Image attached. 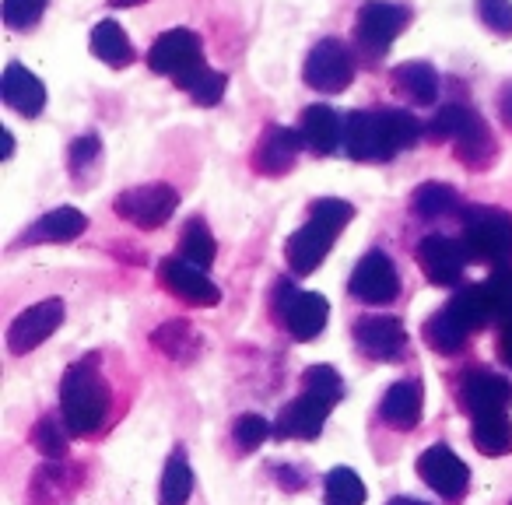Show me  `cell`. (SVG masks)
<instances>
[{
  "label": "cell",
  "mask_w": 512,
  "mask_h": 505,
  "mask_svg": "<svg viewBox=\"0 0 512 505\" xmlns=\"http://www.w3.org/2000/svg\"><path fill=\"white\" fill-rule=\"evenodd\" d=\"M467 249L463 242L449 239V235H425L418 242V264L425 271V278L439 288H453L460 285L463 267H467Z\"/></svg>",
  "instance_id": "7c38bea8"
},
{
  "label": "cell",
  "mask_w": 512,
  "mask_h": 505,
  "mask_svg": "<svg viewBox=\"0 0 512 505\" xmlns=\"http://www.w3.org/2000/svg\"><path fill=\"white\" fill-rule=\"evenodd\" d=\"M278 316L295 341H313V337H320L323 327H327L330 306L323 295L299 292V288H292L288 281H281L278 285Z\"/></svg>",
  "instance_id": "52a82bcc"
},
{
  "label": "cell",
  "mask_w": 512,
  "mask_h": 505,
  "mask_svg": "<svg viewBox=\"0 0 512 505\" xmlns=\"http://www.w3.org/2000/svg\"><path fill=\"white\" fill-rule=\"evenodd\" d=\"M193 495V470L186 463V453L176 449V453L165 460L162 470V488H158V502L162 505H186Z\"/></svg>",
  "instance_id": "f546056e"
},
{
  "label": "cell",
  "mask_w": 512,
  "mask_h": 505,
  "mask_svg": "<svg viewBox=\"0 0 512 505\" xmlns=\"http://www.w3.org/2000/svg\"><path fill=\"white\" fill-rule=\"evenodd\" d=\"M176 207H179V193L169 183L134 186V190L116 197V214L134 221L137 228H148V232L151 228H162L176 214Z\"/></svg>",
  "instance_id": "9c48e42d"
},
{
  "label": "cell",
  "mask_w": 512,
  "mask_h": 505,
  "mask_svg": "<svg viewBox=\"0 0 512 505\" xmlns=\"http://www.w3.org/2000/svg\"><path fill=\"white\" fill-rule=\"evenodd\" d=\"M60 323H64V302L60 299H46L39 306L25 309L8 327V351L11 355H29L43 341H50L53 330H60Z\"/></svg>",
  "instance_id": "4fadbf2b"
},
{
  "label": "cell",
  "mask_w": 512,
  "mask_h": 505,
  "mask_svg": "<svg viewBox=\"0 0 512 505\" xmlns=\"http://www.w3.org/2000/svg\"><path fill=\"white\" fill-rule=\"evenodd\" d=\"M88 228V218L78 207H57V211L43 214L29 232L22 235V242H71Z\"/></svg>",
  "instance_id": "cb8c5ba5"
},
{
  "label": "cell",
  "mask_w": 512,
  "mask_h": 505,
  "mask_svg": "<svg viewBox=\"0 0 512 505\" xmlns=\"http://www.w3.org/2000/svg\"><path fill=\"white\" fill-rule=\"evenodd\" d=\"M158 281H162L172 295L190 302V306H218L221 302L218 285L207 278V271H200V267L186 264V260H179V257H169L158 264Z\"/></svg>",
  "instance_id": "9a60e30c"
},
{
  "label": "cell",
  "mask_w": 512,
  "mask_h": 505,
  "mask_svg": "<svg viewBox=\"0 0 512 505\" xmlns=\"http://www.w3.org/2000/svg\"><path fill=\"white\" fill-rule=\"evenodd\" d=\"M179 260H186V264L200 267V271H207V267L214 264V253H218V242H214V235L207 232V225L200 218L186 221L183 235H179Z\"/></svg>",
  "instance_id": "4dcf8cb0"
},
{
  "label": "cell",
  "mask_w": 512,
  "mask_h": 505,
  "mask_svg": "<svg viewBox=\"0 0 512 505\" xmlns=\"http://www.w3.org/2000/svg\"><path fill=\"white\" fill-rule=\"evenodd\" d=\"M274 474H278V484L285 491H299V488H306V481H302V474L295 467H278L274 470Z\"/></svg>",
  "instance_id": "ee69618b"
},
{
  "label": "cell",
  "mask_w": 512,
  "mask_h": 505,
  "mask_svg": "<svg viewBox=\"0 0 512 505\" xmlns=\"http://www.w3.org/2000/svg\"><path fill=\"white\" fill-rule=\"evenodd\" d=\"M348 288L358 302H365V306H390V302L400 295V274L383 249H372V253H365V257L355 264Z\"/></svg>",
  "instance_id": "ba28073f"
},
{
  "label": "cell",
  "mask_w": 512,
  "mask_h": 505,
  "mask_svg": "<svg viewBox=\"0 0 512 505\" xmlns=\"http://www.w3.org/2000/svg\"><path fill=\"white\" fill-rule=\"evenodd\" d=\"M421 137V123L404 109H362L344 120V148L355 162H386Z\"/></svg>",
  "instance_id": "6da1fadb"
},
{
  "label": "cell",
  "mask_w": 512,
  "mask_h": 505,
  "mask_svg": "<svg viewBox=\"0 0 512 505\" xmlns=\"http://www.w3.org/2000/svg\"><path fill=\"white\" fill-rule=\"evenodd\" d=\"M474 120H477L474 109L460 106V102H449V106H442L439 113L432 116V123H428V134H432L435 141H456V137H460Z\"/></svg>",
  "instance_id": "8d00e7d4"
},
{
  "label": "cell",
  "mask_w": 512,
  "mask_h": 505,
  "mask_svg": "<svg viewBox=\"0 0 512 505\" xmlns=\"http://www.w3.org/2000/svg\"><path fill=\"white\" fill-rule=\"evenodd\" d=\"M379 418L386 425L400 428V432H411L421 418V386L414 379H400L390 390L383 393V404H379Z\"/></svg>",
  "instance_id": "44dd1931"
},
{
  "label": "cell",
  "mask_w": 512,
  "mask_h": 505,
  "mask_svg": "<svg viewBox=\"0 0 512 505\" xmlns=\"http://www.w3.org/2000/svg\"><path fill=\"white\" fill-rule=\"evenodd\" d=\"M151 344H155L165 358H172V362L190 365L193 358L200 355V348H204V337H200L186 320H169L151 334Z\"/></svg>",
  "instance_id": "7402d4cb"
},
{
  "label": "cell",
  "mask_w": 512,
  "mask_h": 505,
  "mask_svg": "<svg viewBox=\"0 0 512 505\" xmlns=\"http://www.w3.org/2000/svg\"><path fill=\"white\" fill-rule=\"evenodd\" d=\"M0 95H4V102H8L15 113L29 116V120L43 113V106H46L43 81H39L36 74H32L29 67H22V64L4 67V78H0Z\"/></svg>",
  "instance_id": "d6986e66"
},
{
  "label": "cell",
  "mask_w": 512,
  "mask_h": 505,
  "mask_svg": "<svg viewBox=\"0 0 512 505\" xmlns=\"http://www.w3.org/2000/svg\"><path fill=\"white\" fill-rule=\"evenodd\" d=\"M113 8H134V4H144V0H109Z\"/></svg>",
  "instance_id": "c3c4849f"
},
{
  "label": "cell",
  "mask_w": 512,
  "mask_h": 505,
  "mask_svg": "<svg viewBox=\"0 0 512 505\" xmlns=\"http://www.w3.org/2000/svg\"><path fill=\"white\" fill-rule=\"evenodd\" d=\"M393 85L418 106H432L439 99V71L425 60H407L393 67Z\"/></svg>",
  "instance_id": "603a6c76"
},
{
  "label": "cell",
  "mask_w": 512,
  "mask_h": 505,
  "mask_svg": "<svg viewBox=\"0 0 512 505\" xmlns=\"http://www.w3.org/2000/svg\"><path fill=\"white\" fill-rule=\"evenodd\" d=\"M302 393H309V397L334 407L337 400L344 397V379L337 376L334 365H309V369L302 372Z\"/></svg>",
  "instance_id": "836d02e7"
},
{
  "label": "cell",
  "mask_w": 512,
  "mask_h": 505,
  "mask_svg": "<svg viewBox=\"0 0 512 505\" xmlns=\"http://www.w3.org/2000/svg\"><path fill=\"white\" fill-rule=\"evenodd\" d=\"M327 414H330V404L302 393V397H295L292 404L278 414L274 435H278V439H316V435L323 432Z\"/></svg>",
  "instance_id": "ac0fdd59"
},
{
  "label": "cell",
  "mask_w": 512,
  "mask_h": 505,
  "mask_svg": "<svg viewBox=\"0 0 512 505\" xmlns=\"http://www.w3.org/2000/svg\"><path fill=\"white\" fill-rule=\"evenodd\" d=\"M481 288H484V299H488L491 316L512 320V267H498Z\"/></svg>",
  "instance_id": "74e56055"
},
{
  "label": "cell",
  "mask_w": 512,
  "mask_h": 505,
  "mask_svg": "<svg viewBox=\"0 0 512 505\" xmlns=\"http://www.w3.org/2000/svg\"><path fill=\"white\" fill-rule=\"evenodd\" d=\"M302 148H306V141H302L299 130H292V127H267L264 137H260V144H256L253 162H256V169L264 172V176H281V172L292 169Z\"/></svg>",
  "instance_id": "e0dca14e"
},
{
  "label": "cell",
  "mask_w": 512,
  "mask_h": 505,
  "mask_svg": "<svg viewBox=\"0 0 512 505\" xmlns=\"http://www.w3.org/2000/svg\"><path fill=\"white\" fill-rule=\"evenodd\" d=\"M498 116H502V123L512 130V81L498 92Z\"/></svg>",
  "instance_id": "bcb514c9"
},
{
  "label": "cell",
  "mask_w": 512,
  "mask_h": 505,
  "mask_svg": "<svg viewBox=\"0 0 512 505\" xmlns=\"http://www.w3.org/2000/svg\"><path fill=\"white\" fill-rule=\"evenodd\" d=\"M365 481L351 467H334L327 474V505H362Z\"/></svg>",
  "instance_id": "d590c367"
},
{
  "label": "cell",
  "mask_w": 512,
  "mask_h": 505,
  "mask_svg": "<svg viewBox=\"0 0 512 505\" xmlns=\"http://www.w3.org/2000/svg\"><path fill=\"white\" fill-rule=\"evenodd\" d=\"M46 0H4V22L11 29H29L43 18Z\"/></svg>",
  "instance_id": "b9f144b4"
},
{
  "label": "cell",
  "mask_w": 512,
  "mask_h": 505,
  "mask_svg": "<svg viewBox=\"0 0 512 505\" xmlns=\"http://www.w3.org/2000/svg\"><path fill=\"white\" fill-rule=\"evenodd\" d=\"M498 358L512 369V320H505L502 334H498Z\"/></svg>",
  "instance_id": "f6af8a7d"
},
{
  "label": "cell",
  "mask_w": 512,
  "mask_h": 505,
  "mask_svg": "<svg viewBox=\"0 0 512 505\" xmlns=\"http://www.w3.org/2000/svg\"><path fill=\"white\" fill-rule=\"evenodd\" d=\"M411 207H414V214H421V218H442V214L460 207V193H456L449 183H421L411 197Z\"/></svg>",
  "instance_id": "1f68e13d"
},
{
  "label": "cell",
  "mask_w": 512,
  "mask_h": 505,
  "mask_svg": "<svg viewBox=\"0 0 512 505\" xmlns=\"http://www.w3.org/2000/svg\"><path fill=\"white\" fill-rule=\"evenodd\" d=\"M92 53L109 67H127L134 60V46H130L127 32L116 22H99L92 29Z\"/></svg>",
  "instance_id": "f1b7e54d"
},
{
  "label": "cell",
  "mask_w": 512,
  "mask_h": 505,
  "mask_svg": "<svg viewBox=\"0 0 512 505\" xmlns=\"http://www.w3.org/2000/svg\"><path fill=\"white\" fill-rule=\"evenodd\" d=\"M299 134L306 141V148H313L316 155H334L337 144H344V120L330 106H306L302 109Z\"/></svg>",
  "instance_id": "ffe728a7"
},
{
  "label": "cell",
  "mask_w": 512,
  "mask_h": 505,
  "mask_svg": "<svg viewBox=\"0 0 512 505\" xmlns=\"http://www.w3.org/2000/svg\"><path fill=\"white\" fill-rule=\"evenodd\" d=\"M453 148H456V158H460L463 165H470V169H488L491 158H495V137H491L488 123L477 116V120L470 123L460 137H456Z\"/></svg>",
  "instance_id": "83f0119b"
},
{
  "label": "cell",
  "mask_w": 512,
  "mask_h": 505,
  "mask_svg": "<svg viewBox=\"0 0 512 505\" xmlns=\"http://www.w3.org/2000/svg\"><path fill=\"white\" fill-rule=\"evenodd\" d=\"M463 249L470 260L509 267L512 214L498 211V207H467L463 211Z\"/></svg>",
  "instance_id": "277c9868"
},
{
  "label": "cell",
  "mask_w": 512,
  "mask_h": 505,
  "mask_svg": "<svg viewBox=\"0 0 512 505\" xmlns=\"http://www.w3.org/2000/svg\"><path fill=\"white\" fill-rule=\"evenodd\" d=\"M267 435H271V421L260 418V414H242V418L232 425V439H235V446H239L242 453H249V449H256V446H264Z\"/></svg>",
  "instance_id": "ab89813d"
},
{
  "label": "cell",
  "mask_w": 512,
  "mask_h": 505,
  "mask_svg": "<svg viewBox=\"0 0 512 505\" xmlns=\"http://www.w3.org/2000/svg\"><path fill=\"white\" fill-rule=\"evenodd\" d=\"M351 218H355V207H351L348 200H337V197L316 200L313 211H309V221L285 246L288 267H292L295 274H313L316 267L327 260L330 246H334V239L341 235V228L348 225Z\"/></svg>",
  "instance_id": "3957f363"
},
{
  "label": "cell",
  "mask_w": 512,
  "mask_h": 505,
  "mask_svg": "<svg viewBox=\"0 0 512 505\" xmlns=\"http://www.w3.org/2000/svg\"><path fill=\"white\" fill-rule=\"evenodd\" d=\"M302 78H306V85L316 88V92L337 95L355 81V57H351L341 39H320V43L309 50Z\"/></svg>",
  "instance_id": "8992f818"
},
{
  "label": "cell",
  "mask_w": 512,
  "mask_h": 505,
  "mask_svg": "<svg viewBox=\"0 0 512 505\" xmlns=\"http://www.w3.org/2000/svg\"><path fill=\"white\" fill-rule=\"evenodd\" d=\"M460 404L470 411V418H484V414H502L512 404V383L502 372L488 369H470L460 379Z\"/></svg>",
  "instance_id": "5bb4252c"
},
{
  "label": "cell",
  "mask_w": 512,
  "mask_h": 505,
  "mask_svg": "<svg viewBox=\"0 0 512 505\" xmlns=\"http://www.w3.org/2000/svg\"><path fill=\"white\" fill-rule=\"evenodd\" d=\"M467 334H470V327L460 320V313H456L453 306H442L439 313L425 323L428 348L439 351V355H456V351H463L467 348Z\"/></svg>",
  "instance_id": "d4e9b609"
},
{
  "label": "cell",
  "mask_w": 512,
  "mask_h": 505,
  "mask_svg": "<svg viewBox=\"0 0 512 505\" xmlns=\"http://www.w3.org/2000/svg\"><path fill=\"white\" fill-rule=\"evenodd\" d=\"M99 151H102V144H99V137H95V134H85V137H78V141L71 144V172H74V179H81V172L92 169L95 158H99Z\"/></svg>",
  "instance_id": "7bdbcfd3"
},
{
  "label": "cell",
  "mask_w": 512,
  "mask_h": 505,
  "mask_svg": "<svg viewBox=\"0 0 512 505\" xmlns=\"http://www.w3.org/2000/svg\"><path fill=\"white\" fill-rule=\"evenodd\" d=\"M477 15L495 36H512V0H477Z\"/></svg>",
  "instance_id": "60d3db41"
},
{
  "label": "cell",
  "mask_w": 512,
  "mask_h": 505,
  "mask_svg": "<svg viewBox=\"0 0 512 505\" xmlns=\"http://www.w3.org/2000/svg\"><path fill=\"white\" fill-rule=\"evenodd\" d=\"M470 439L481 449L484 456H505L512 453V421L509 414H484V418H474L470 425Z\"/></svg>",
  "instance_id": "484cf974"
},
{
  "label": "cell",
  "mask_w": 512,
  "mask_h": 505,
  "mask_svg": "<svg viewBox=\"0 0 512 505\" xmlns=\"http://www.w3.org/2000/svg\"><path fill=\"white\" fill-rule=\"evenodd\" d=\"M449 306L460 313V320L467 323L470 330L474 327H484L491 320V309H488V299H484V288H463Z\"/></svg>",
  "instance_id": "f35d334b"
},
{
  "label": "cell",
  "mask_w": 512,
  "mask_h": 505,
  "mask_svg": "<svg viewBox=\"0 0 512 505\" xmlns=\"http://www.w3.org/2000/svg\"><path fill=\"white\" fill-rule=\"evenodd\" d=\"M204 64L200 57V36L190 29H169L165 36H158L148 50V67L155 74H172V78H186L190 71Z\"/></svg>",
  "instance_id": "8fae6325"
},
{
  "label": "cell",
  "mask_w": 512,
  "mask_h": 505,
  "mask_svg": "<svg viewBox=\"0 0 512 505\" xmlns=\"http://www.w3.org/2000/svg\"><path fill=\"white\" fill-rule=\"evenodd\" d=\"M418 474L425 477L428 488H432L435 495L446 498V502H460V498L467 495L470 467L453 453V449L442 446V442H435V446H428L425 453H421Z\"/></svg>",
  "instance_id": "30bf717a"
},
{
  "label": "cell",
  "mask_w": 512,
  "mask_h": 505,
  "mask_svg": "<svg viewBox=\"0 0 512 505\" xmlns=\"http://www.w3.org/2000/svg\"><path fill=\"white\" fill-rule=\"evenodd\" d=\"M355 341L376 362H393V358L404 355L407 330L397 316H362L355 323Z\"/></svg>",
  "instance_id": "2e32d148"
},
{
  "label": "cell",
  "mask_w": 512,
  "mask_h": 505,
  "mask_svg": "<svg viewBox=\"0 0 512 505\" xmlns=\"http://www.w3.org/2000/svg\"><path fill=\"white\" fill-rule=\"evenodd\" d=\"M60 418L71 435H95L109 418V386L99 372V355H85L60 379Z\"/></svg>",
  "instance_id": "7a4b0ae2"
},
{
  "label": "cell",
  "mask_w": 512,
  "mask_h": 505,
  "mask_svg": "<svg viewBox=\"0 0 512 505\" xmlns=\"http://www.w3.org/2000/svg\"><path fill=\"white\" fill-rule=\"evenodd\" d=\"M386 505H425V502H418V498H407V495H400V498H390Z\"/></svg>",
  "instance_id": "7dc6e473"
},
{
  "label": "cell",
  "mask_w": 512,
  "mask_h": 505,
  "mask_svg": "<svg viewBox=\"0 0 512 505\" xmlns=\"http://www.w3.org/2000/svg\"><path fill=\"white\" fill-rule=\"evenodd\" d=\"M225 85H228L225 74L211 71L207 64H200L197 71H190L186 78H179V88L190 92L197 106H218L221 95H225Z\"/></svg>",
  "instance_id": "d6a6232c"
},
{
  "label": "cell",
  "mask_w": 512,
  "mask_h": 505,
  "mask_svg": "<svg viewBox=\"0 0 512 505\" xmlns=\"http://www.w3.org/2000/svg\"><path fill=\"white\" fill-rule=\"evenodd\" d=\"M74 488H78V477H74V470L67 467L64 460H53V463H46V467L36 470V481H32V502H36V505H53V502H60L64 495H71Z\"/></svg>",
  "instance_id": "4316f807"
},
{
  "label": "cell",
  "mask_w": 512,
  "mask_h": 505,
  "mask_svg": "<svg viewBox=\"0 0 512 505\" xmlns=\"http://www.w3.org/2000/svg\"><path fill=\"white\" fill-rule=\"evenodd\" d=\"M67 425L64 418H57V414H43V418L36 421V428H32V446L39 449L43 456H50V460H64L67 456Z\"/></svg>",
  "instance_id": "e575fe53"
},
{
  "label": "cell",
  "mask_w": 512,
  "mask_h": 505,
  "mask_svg": "<svg viewBox=\"0 0 512 505\" xmlns=\"http://www.w3.org/2000/svg\"><path fill=\"white\" fill-rule=\"evenodd\" d=\"M407 25H411V8H404L397 0H365L355 18V36L365 50L383 57Z\"/></svg>",
  "instance_id": "5b68a950"
}]
</instances>
